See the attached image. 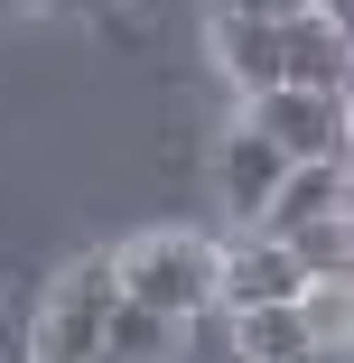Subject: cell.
<instances>
[{"label":"cell","instance_id":"obj_1","mask_svg":"<svg viewBox=\"0 0 354 363\" xmlns=\"http://www.w3.org/2000/svg\"><path fill=\"white\" fill-rule=\"evenodd\" d=\"M215 270H224V242H205V233H140V242L112 252L121 298L168 317V326L196 317V308H215Z\"/></svg>","mask_w":354,"mask_h":363},{"label":"cell","instance_id":"obj_2","mask_svg":"<svg viewBox=\"0 0 354 363\" xmlns=\"http://www.w3.org/2000/svg\"><path fill=\"white\" fill-rule=\"evenodd\" d=\"M112 298H121L112 252H84L75 270L47 289L38 335H28V363H103V308H112Z\"/></svg>","mask_w":354,"mask_h":363},{"label":"cell","instance_id":"obj_3","mask_svg":"<svg viewBox=\"0 0 354 363\" xmlns=\"http://www.w3.org/2000/svg\"><path fill=\"white\" fill-rule=\"evenodd\" d=\"M243 130H261L289 168L308 159H345V94H299V84H270L243 103Z\"/></svg>","mask_w":354,"mask_h":363},{"label":"cell","instance_id":"obj_4","mask_svg":"<svg viewBox=\"0 0 354 363\" xmlns=\"http://www.w3.org/2000/svg\"><path fill=\"white\" fill-rule=\"evenodd\" d=\"M354 75V56H345V28L317 19V10H289L280 19V84H299V94H345Z\"/></svg>","mask_w":354,"mask_h":363},{"label":"cell","instance_id":"obj_5","mask_svg":"<svg viewBox=\"0 0 354 363\" xmlns=\"http://www.w3.org/2000/svg\"><path fill=\"white\" fill-rule=\"evenodd\" d=\"M326 214H345V159H308L270 186V205L252 214V233L261 242H289L299 224H326Z\"/></svg>","mask_w":354,"mask_h":363},{"label":"cell","instance_id":"obj_6","mask_svg":"<svg viewBox=\"0 0 354 363\" xmlns=\"http://www.w3.org/2000/svg\"><path fill=\"white\" fill-rule=\"evenodd\" d=\"M299 261H289V242H261V233H243V242H224V270H215V308H270V298H299Z\"/></svg>","mask_w":354,"mask_h":363},{"label":"cell","instance_id":"obj_7","mask_svg":"<svg viewBox=\"0 0 354 363\" xmlns=\"http://www.w3.org/2000/svg\"><path fill=\"white\" fill-rule=\"evenodd\" d=\"M280 177H289V159H280L261 130L233 121V130H224V150H215V196H224V214H233V224H252V214L270 205Z\"/></svg>","mask_w":354,"mask_h":363},{"label":"cell","instance_id":"obj_8","mask_svg":"<svg viewBox=\"0 0 354 363\" xmlns=\"http://www.w3.org/2000/svg\"><path fill=\"white\" fill-rule=\"evenodd\" d=\"M215 65L243 84V103L270 94L280 84V19H215Z\"/></svg>","mask_w":354,"mask_h":363},{"label":"cell","instance_id":"obj_9","mask_svg":"<svg viewBox=\"0 0 354 363\" xmlns=\"http://www.w3.org/2000/svg\"><path fill=\"white\" fill-rule=\"evenodd\" d=\"M233 317V345H243V363H299L317 335H308V317H299V298H270V308H224Z\"/></svg>","mask_w":354,"mask_h":363},{"label":"cell","instance_id":"obj_10","mask_svg":"<svg viewBox=\"0 0 354 363\" xmlns=\"http://www.w3.org/2000/svg\"><path fill=\"white\" fill-rule=\"evenodd\" d=\"M168 317H150V308H131V298H112L103 308V363H168Z\"/></svg>","mask_w":354,"mask_h":363},{"label":"cell","instance_id":"obj_11","mask_svg":"<svg viewBox=\"0 0 354 363\" xmlns=\"http://www.w3.org/2000/svg\"><path fill=\"white\" fill-rule=\"evenodd\" d=\"M168 363H243V345H233V317H224V308H196V317H177V335H168Z\"/></svg>","mask_w":354,"mask_h":363},{"label":"cell","instance_id":"obj_12","mask_svg":"<svg viewBox=\"0 0 354 363\" xmlns=\"http://www.w3.org/2000/svg\"><path fill=\"white\" fill-rule=\"evenodd\" d=\"M289 261H299V279H345V270H354V252H345V214L299 224V233H289Z\"/></svg>","mask_w":354,"mask_h":363},{"label":"cell","instance_id":"obj_13","mask_svg":"<svg viewBox=\"0 0 354 363\" xmlns=\"http://www.w3.org/2000/svg\"><path fill=\"white\" fill-rule=\"evenodd\" d=\"M299 317H308V335H345L354 289H345V279H308V289H299Z\"/></svg>","mask_w":354,"mask_h":363},{"label":"cell","instance_id":"obj_14","mask_svg":"<svg viewBox=\"0 0 354 363\" xmlns=\"http://www.w3.org/2000/svg\"><path fill=\"white\" fill-rule=\"evenodd\" d=\"M289 10H308V0H215V19H289Z\"/></svg>","mask_w":354,"mask_h":363},{"label":"cell","instance_id":"obj_15","mask_svg":"<svg viewBox=\"0 0 354 363\" xmlns=\"http://www.w3.org/2000/svg\"><path fill=\"white\" fill-rule=\"evenodd\" d=\"M299 363H354V354H345V335H317V345H308Z\"/></svg>","mask_w":354,"mask_h":363},{"label":"cell","instance_id":"obj_16","mask_svg":"<svg viewBox=\"0 0 354 363\" xmlns=\"http://www.w3.org/2000/svg\"><path fill=\"white\" fill-rule=\"evenodd\" d=\"M308 10H317V19H336V28H345V0H308Z\"/></svg>","mask_w":354,"mask_h":363},{"label":"cell","instance_id":"obj_17","mask_svg":"<svg viewBox=\"0 0 354 363\" xmlns=\"http://www.w3.org/2000/svg\"><path fill=\"white\" fill-rule=\"evenodd\" d=\"M0 10H28V0H0Z\"/></svg>","mask_w":354,"mask_h":363},{"label":"cell","instance_id":"obj_18","mask_svg":"<svg viewBox=\"0 0 354 363\" xmlns=\"http://www.w3.org/2000/svg\"><path fill=\"white\" fill-rule=\"evenodd\" d=\"M84 10H94V0H84Z\"/></svg>","mask_w":354,"mask_h":363}]
</instances>
